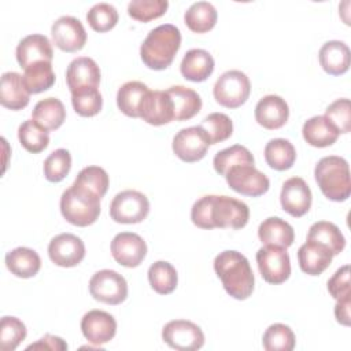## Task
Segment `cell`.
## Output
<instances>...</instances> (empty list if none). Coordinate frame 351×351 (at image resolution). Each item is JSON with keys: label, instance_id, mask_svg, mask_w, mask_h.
Listing matches in <instances>:
<instances>
[{"label": "cell", "instance_id": "24", "mask_svg": "<svg viewBox=\"0 0 351 351\" xmlns=\"http://www.w3.org/2000/svg\"><path fill=\"white\" fill-rule=\"evenodd\" d=\"M180 71L185 80L193 82L206 81L214 71V59L206 49H189L182 58Z\"/></svg>", "mask_w": 351, "mask_h": 351}, {"label": "cell", "instance_id": "40", "mask_svg": "<svg viewBox=\"0 0 351 351\" xmlns=\"http://www.w3.org/2000/svg\"><path fill=\"white\" fill-rule=\"evenodd\" d=\"M71 104L78 115L93 117L100 112L103 107V97L99 88H81L71 92Z\"/></svg>", "mask_w": 351, "mask_h": 351}, {"label": "cell", "instance_id": "50", "mask_svg": "<svg viewBox=\"0 0 351 351\" xmlns=\"http://www.w3.org/2000/svg\"><path fill=\"white\" fill-rule=\"evenodd\" d=\"M350 304H351V298L348 295L341 299H337L336 306H335L336 321L346 326L350 325Z\"/></svg>", "mask_w": 351, "mask_h": 351}, {"label": "cell", "instance_id": "34", "mask_svg": "<svg viewBox=\"0 0 351 351\" xmlns=\"http://www.w3.org/2000/svg\"><path fill=\"white\" fill-rule=\"evenodd\" d=\"M307 240L317 241L330 250L333 255H339L346 247V239L340 229L328 221H318L308 229Z\"/></svg>", "mask_w": 351, "mask_h": 351}, {"label": "cell", "instance_id": "21", "mask_svg": "<svg viewBox=\"0 0 351 351\" xmlns=\"http://www.w3.org/2000/svg\"><path fill=\"white\" fill-rule=\"evenodd\" d=\"M66 82L70 92L81 88L95 86L100 84V69L97 63L88 56H80L73 59L66 70Z\"/></svg>", "mask_w": 351, "mask_h": 351}, {"label": "cell", "instance_id": "6", "mask_svg": "<svg viewBox=\"0 0 351 351\" xmlns=\"http://www.w3.org/2000/svg\"><path fill=\"white\" fill-rule=\"evenodd\" d=\"M251 84L245 73L240 70H228L219 75L214 84V99L226 108H237L244 104L250 96Z\"/></svg>", "mask_w": 351, "mask_h": 351}, {"label": "cell", "instance_id": "25", "mask_svg": "<svg viewBox=\"0 0 351 351\" xmlns=\"http://www.w3.org/2000/svg\"><path fill=\"white\" fill-rule=\"evenodd\" d=\"M321 67L330 75H341L350 67V48L339 40L326 41L318 53Z\"/></svg>", "mask_w": 351, "mask_h": 351}, {"label": "cell", "instance_id": "35", "mask_svg": "<svg viewBox=\"0 0 351 351\" xmlns=\"http://www.w3.org/2000/svg\"><path fill=\"white\" fill-rule=\"evenodd\" d=\"M148 281L156 293L169 295L177 288L178 274L171 263L156 261L148 269Z\"/></svg>", "mask_w": 351, "mask_h": 351}, {"label": "cell", "instance_id": "44", "mask_svg": "<svg viewBox=\"0 0 351 351\" xmlns=\"http://www.w3.org/2000/svg\"><path fill=\"white\" fill-rule=\"evenodd\" d=\"M86 21L89 26L99 33L111 30L118 22V11L112 4L97 3L86 14Z\"/></svg>", "mask_w": 351, "mask_h": 351}, {"label": "cell", "instance_id": "20", "mask_svg": "<svg viewBox=\"0 0 351 351\" xmlns=\"http://www.w3.org/2000/svg\"><path fill=\"white\" fill-rule=\"evenodd\" d=\"M288 117L289 107L281 96L266 95L255 106V119L265 129L274 130L282 128Z\"/></svg>", "mask_w": 351, "mask_h": 351}, {"label": "cell", "instance_id": "1", "mask_svg": "<svg viewBox=\"0 0 351 351\" xmlns=\"http://www.w3.org/2000/svg\"><path fill=\"white\" fill-rule=\"evenodd\" d=\"M191 219L200 229H241L250 219V208L230 196L206 195L193 203Z\"/></svg>", "mask_w": 351, "mask_h": 351}, {"label": "cell", "instance_id": "46", "mask_svg": "<svg viewBox=\"0 0 351 351\" xmlns=\"http://www.w3.org/2000/svg\"><path fill=\"white\" fill-rule=\"evenodd\" d=\"M74 182L90 189L101 199L108 189L110 178H108L107 171L103 167L86 166L77 174V178Z\"/></svg>", "mask_w": 351, "mask_h": 351}, {"label": "cell", "instance_id": "37", "mask_svg": "<svg viewBox=\"0 0 351 351\" xmlns=\"http://www.w3.org/2000/svg\"><path fill=\"white\" fill-rule=\"evenodd\" d=\"M22 77L30 95L48 90L55 84L56 78L52 63L48 62H40L29 66L27 69H25V74Z\"/></svg>", "mask_w": 351, "mask_h": 351}, {"label": "cell", "instance_id": "18", "mask_svg": "<svg viewBox=\"0 0 351 351\" xmlns=\"http://www.w3.org/2000/svg\"><path fill=\"white\" fill-rule=\"evenodd\" d=\"M15 53L16 60L23 70L40 62L52 63L53 58L52 44L44 34H29L23 37L16 45Z\"/></svg>", "mask_w": 351, "mask_h": 351}, {"label": "cell", "instance_id": "26", "mask_svg": "<svg viewBox=\"0 0 351 351\" xmlns=\"http://www.w3.org/2000/svg\"><path fill=\"white\" fill-rule=\"evenodd\" d=\"M258 237L265 245L288 248L295 240L293 228L280 217L266 218L258 228Z\"/></svg>", "mask_w": 351, "mask_h": 351}, {"label": "cell", "instance_id": "12", "mask_svg": "<svg viewBox=\"0 0 351 351\" xmlns=\"http://www.w3.org/2000/svg\"><path fill=\"white\" fill-rule=\"evenodd\" d=\"M210 147V141L200 126L181 129L173 138V151L182 162L193 163L203 159Z\"/></svg>", "mask_w": 351, "mask_h": 351}, {"label": "cell", "instance_id": "30", "mask_svg": "<svg viewBox=\"0 0 351 351\" xmlns=\"http://www.w3.org/2000/svg\"><path fill=\"white\" fill-rule=\"evenodd\" d=\"M148 86L141 81H128L117 92V106L128 117L140 118V108Z\"/></svg>", "mask_w": 351, "mask_h": 351}, {"label": "cell", "instance_id": "16", "mask_svg": "<svg viewBox=\"0 0 351 351\" xmlns=\"http://www.w3.org/2000/svg\"><path fill=\"white\" fill-rule=\"evenodd\" d=\"M81 332L84 337L95 346H101L114 339L117 333L115 318L103 310H90L81 319Z\"/></svg>", "mask_w": 351, "mask_h": 351}, {"label": "cell", "instance_id": "42", "mask_svg": "<svg viewBox=\"0 0 351 351\" xmlns=\"http://www.w3.org/2000/svg\"><path fill=\"white\" fill-rule=\"evenodd\" d=\"M26 337L25 324L16 318L5 315L0 322V348L3 351H14Z\"/></svg>", "mask_w": 351, "mask_h": 351}, {"label": "cell", "instance_id": "45", "mask_svg": "<svg viewBox=\"0 0 351 351\" xmlns=\"http://www.w3.org/2000/svg\"><path fill=\"white\" fill-rule=\"evenodd\" d=\"M167 0H133L128 4V14L138 22H149L165 15Z\"/></svg>", "mask_w": 351, "mask_h": 351}, {"label": "cell", "instance_id": "19", "mask_svg": "<svg viewBox=\"0 0 351 351\" xmlns=\"http://www.w3.org/2000/svg\"><path fill=\"white\" fill-rule=\"evenodd\" d=\"M140 118L149 125L160 126L174 121L173 101L166 90H148L141 108Z\"/></svg>", "mask_w": 351, "mask_h": 351}, {"label": "cell", "instance_id": "3", "mask_svg": "<svg viewBox=\"0 0 351 351\" xmlns=\"http://www.w3.org/2000/svg\"><path fill=\"white\" fill-rule=\"evenodd\" d=\"M181 47V32L171 23L159 25L152 29L140 47L143 63L152 70H165Z\"/></svg>", "mask_w": 351, "mask_h": 351}, {"label": "cell", "instance_id": "11", "mask_svg": "<svg viewBox=\"0 0 351 351\" xmlns=\"http://www.w3.org/2000/svg\"><path fill=\"white\" fill-rule=\"evenodd\" d=\"M162 339L167 346L180 351H195L204 344L203 330L188 319L169 321L162 329Z\"/></svg>", "mask_w": 351, "mask_h": 351}, {"label": "cell", "instance_id": "22", "mask_svg": "<svg viewBox=\"0 0 351 351\" xmlns=\"http://www.w3.org/2000/svg\"><path fill=\"white\" fill-rule=\"evenodd\" d=\"M333 256L329 248L313 240H307L298 251L300 270L308 276H319L324 273L332 263Z\"/></svg>", "mask_w": 351, "mask_h": 351}, {"label": "cell", "instance_id": "8", "mask_svg": "<svg viewBox=\"0 0 351 351\" xmlns=\"http://www.w3.org/2000/svg\"><path fill=\"white\" fill-rule=\"evenodd\" d=\"M89 292L95 300L117 306L128 298V282L115 270L104 269L90 277Z\"/></svg>", "mask_w": 351, "mask_h": 351}, {"label": "cell", "instance_id": "49", "mask_svg": "<svg viewBox=\"0 0 351 351\" xmlns=\"http://www.w3.org/2000/svg\"><path fill=\"white\" fill-rule=\"evenodd\" d=\"M26 350H59L60 351V350H67V343L59 336L45 335L37 343L27 346Z\"/></svg>", "mask_w": 351, "mask_h": 351}, {"label": "cell", "instance_id": "2", "mask_svg": "<svg viewBox=\"0 0 351 351\" xmlns=\"http://www.w3.org/2000/svg\"><path fill=\"white\" fill-rule=\"evenodd\" d=\"M214 270L228 295L244 300L252 295L255 277L248 259L239 251L226 250L214 259Z\"/></svg>", "mask_w": 351, "mask_h": 351}, {"label": "cell", "instance_id": "43", "mask_svg": "<svg viewBox=\"0 0 351 351\" xmlns=\"http://www.w3.org/2000/svg\"><path fill=\"white\" fill-rule=\"evenodd\" d=\"M44 176L49 182H60L71 169V155L64 148L51 152L44 160Z\"/></svg>", "mask_w": 351, "mask_h": 351}, {"label": "cell", "instance_id": "29", "mask_svg": "<svg viewBox=\"0 0 351 351\" xmlns=\"http://www.w3.org/2000/svg\"><path fill=\"white\" fill-rule=\"evenodd\" d=\"M302 133L307 144L317 148H325L332 145L333 143H336L340 134L337 129L324 115H315L307 119L303 123Z\"/></svg>", "mask_w": 351, "mask_h": 351}, {"label": "cell", "instance_id": "17", "mask_svg": "<svg viewBox=\"0 0 351 351\" xmlns=\"http://www.w3.org/2000/svg\"><path fill=\"white\" fill-rule=\"evenodd\" d=\"M311 191L306 181L300 177L288 178L281 188L280 202L284 211L289 215L299 218L308 213L311 207Z\"/></svg>", "mask_w": 351, "mask_h": 351}, {"label": "cell", "instance_id": "9", "mask_svg": "<svg viewBox=\"0 0 351 351\" xmlns=\"http://www.w3.org/2000/svg\"><path fill=\"white\" fill-rule=\"evenodd\" d=\"M256 263L262 278L269 284H282L291 276V261L287 248L265 245L256 252Z\"/></svg>", "mask_w": 351, "mask_h": 351}, {"label": "cell", "instance_id": "23", "mask_svg": "<svg viewBox=\"0 0 351 351\" xmlns=\"http://www.w3.org/2000/svg\"><path fill=\"white\" fill-rule=\"evenodd\" d=\"M30 92L27 90L23 77L15 71H7L1 75L0 103L12 111L25 108L29 104Z\"/></svg>", "mask_w": 351, "mask_h": 351}, {"label": "cell", "instance_id": "31", "mask_svg": "<svg viewBox=\"0 0 351 351\" xmlns=\"http://www.w3.org/2000/svg\"><path fill=\"white\" fill-rule=\"evenodd\" d=\"M32 119L45 130H55L63 125L66 119V108L59 99L47 97L37 101L32 111Z\"/></svg>", "mask_w": 351, "mask_h": 351}, {"label": "cell", "instance_id": "27", "mask_svg": "<svg viewBox=\"0 0 351 351\" xmlns=\"http://www.w3.org/2000/svg\"><path fill=\"white\" fill-rule=\"evenodd\" d=\"M166 92L173 101L174 121H188L202 110V99L196 90L184 85H174Z\"/></svg>", "mask_w": 351, "mask_h": 351}, {"label": "cell", "instance_id": "48", "mask_svg": "<svg viewBox=\"0 0 351 351\" xmlns=\"http://www.w3.org/2000/svg\"><path fill=\"white\" fill-rule=\"evenodd\" d=\"M328 291L332 298L341 299L350 295V266L344 265L328 280Z\"/></svg>", "mask_w": 351, "mask_h": 351}, {"label": "cell", "instance_id": "36", "mask_svg": "<svg viewBox=\"0 0 351 351\" xmlns=\"http://www.w3.org/2000/svg\"><path fill=\"white\" fill-rule=\"evenodd\" d=\"M18 138L22 147L32 154L44 151L49 144L48 130L40 126L34 119H26L19 125Z\"/></svg>", "mask_w": 351, "mask_h": 351}, {"label": "cell", "instance_id": "28", "mask_svg": "<svg viewBox=\"0 0 351 351\" xmlns=\"http://www.w3.org/2000/svg\"><path fill=\"white\" fill-rule=\"evenodd\" d=\"M7 269L16 277L30 278L34 277L41 269L40 255L27 247H18L5 255Z\"/></svg>", "mask_w": 351, "mask_h": 351}, {"label": "cell", "instance_id": "5", "mask_svg": "<svg viewBox=\"0 0 351 351\" xmlns=\"http://www.w3.org/2000/svg\"><path fill=\"white\" fill-rule=\"evenodd\" d=\"M60 213L63 218L75 226H89L100 215V197L90 189L73 182L60 197Z\"/></svg>", "mask_w": 351, "mask_h": 351}, {"label": "cell", "instance_id": "14", "mask_svg": "<svg viewBox=\"0 0 351 351\" xmlns=\"http://www.w3.org/2000/svg\"><path fill=\"white\" fill-rule=\"evenodd\" d=\"M49 259L60 267H73L85 256L84 241L73 233H60L48 244Z\"/></svg>", "mask_w": 351, "mask_h": 351}, {"label": "cell", "instance_id": "15", "mask_svg": "<svg viewBox=\"0 0 351 351\" xmlns=\"http://www.w3.org/2000/svg\"><path fill=\"white\" fill-rule=\"evenodd\" d=\"M112 258L125 267H137L147 255V244L133 232H121L111 241Z\"/></svg>", "mask_w": 351, "mask_h": 351}, {"label": "cell", "instance_id": "33", "mask_svg": "<svg viewBox=\"0 0 351 351\" xmlns=\"http://www.w3.org/2000/svg\"><path fill=\"white\" fill-rule=\"evenodd\" d=\"M217 10L208 1L193 3L184 15L185 25L193 33H206L211 30L217 23Z\"/></svg>", "mask_w": 351, "mask_h": 351}, {"label": "cell", "instance_id": "38", "mask_svg": "<svg viewBox=\"0 0 351 351\" xmlns=\"http://www.w3.org/2000/svg\"><path fill=\"white\" fill-rule=\"evenodd\" d=\"M254 162H255V159H254L252 154L250 152V149L240 144H234L232 147H228V148L217 152L213 159L215 171L223 177L229 171L230 167H233L236 165H243V163L254 165Z\"/></svg>", "mask_w": 351, "mask_h": 351}, {"label": "cell", "instance_id": "32", "mask_svg": "<svg viewBox=\"0 0 351 351\" xmlns=\"http://www.w3.org/2000/svg\"><path fill=\"white\" fill-rule=\"evenodd\" d=\"M265 160L274 170H288L296 160V149L289 140L273 138L265 145Z\"/></svg>", "mask_w": 351, "mask_h": 351}, {"label": "cell", "instance_id": "47", "mask_svg": "<svg viewBox=\"0 0 351 351\" xmlns=\"http://www.w3.org/2000/svg\"><path fill=\"white\" fill-rule=\"evenodd\" d=\"M339 133H348L351 128V110L348 99H337L330 103L324 115Z\"/></svg>", "mask_w": 351, "mask_h": 351}, {"label": "cell", "instance_id": "13", "mask_svg": "<svg viewBox=\"0 0 351 351\" xmlns=\"http://www.w3.org/2000/svg\"><path fill=\"white\" fill-rule=\"evenodd\" d=\"M55 45L63 52H77L86 43V32L82 22L70 15L58 18L51 27Z\"/></svg>", "mask_w": 351, "mask_h": 351}, {"label": "cell", "instance_id": "41", "mask_svg": "<svg viewBox=\"0 0 351 351\" xmlns=\"http://www.w3.org/2000/svg\"><path fill=\"white\" fill-rule=\"evenodd\" d=\"M199 126L206 133L210 145L228 140L233 133V122L223 112L208 114Z\"/></svg>", "mask_w": 351, "mask_h": 351}, {"label": "cell", "instance_id": "7", "mask_svg": "<svg viewBox=\"0 0 351 351\" xmlns=\"http://www.w3.org/2000/svg\"><path fill=\"white\" fill-rule=\"evenodd\" d=\"M149 213L148 197L134 189L117 193L110 204V217L118 223H138Z\"/></svg>", "mask_w": 351, "mask_h": 351}, {"label": "cell", "instance_id": "10", "mask_svg": "<svg viewBox=\"0 0 351 351\" xmlns=\"http://www.w3.org/2000/svg\"><path fill=\"white\" fill-rule=\"evenodd\" d=\"M228 185L237 193L244 196L258 197L266 193L270 188L269 178L259 171L254 165L243 163L229 169L225 174Z\"/></svg>", "mask_w": 351, "mask_h": 351}, {"label": "cell", "instance_id": "4", "mask_svg": "<svg viewBox=\"0 0 351 351\" xmlns=\"http://www.w3.org/2000/svg\"><path fill=\"white\" fill-rule=\"evenodd\" d=\"M315 181L325 197L333 202H344L350 197V169L344 158L337 155L324 156L314 169Z\"/></svg>", "mask_w": 351, "mask_h": 351}, {"label": "cell", "instance_id": "39", "mask_svg": "<svg viewBox=\"0 0 351 351\" xmlns=\"http://www.w3.org/2000/svg\"><path fill=\"white\" fill-rule=\"evenodd\" d=\"M295 333L285 324H271L262 336V346L266 351H292L295 348Z\"/></svg>", "mask_w": 351, "mask_h": 351}]
</instances>
